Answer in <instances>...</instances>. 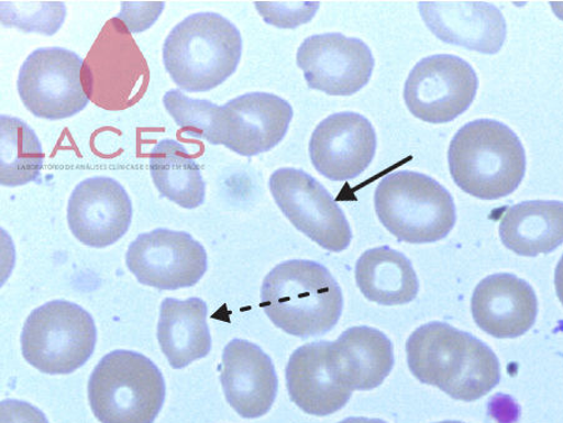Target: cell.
Here are the masks:
<instances>
[{
	"instance_id": "cell-4",
	"label": "cell",
	"mask_w": 563,
	"mask_h": 423,
	"mask_svg": "<svg viewBox=\"0 0 563 423\" xmlns=\"http://www.w3.org/2000/svg\"><path fill=\"white\" fill-rule=\"evenodd\" d=\"M243 54L238 27L218 13H196L180 22L164 42L163 62L174 85L206 93L232 77Z\"/></svg>"
},
{
	"instance_id": "cell-16",
	"label": "cell",
	"mask_w": 563,
	"mask_h": 423,
	"mask_svg": "<svg viewBox=\"0 0 563 423\" xmlns=\"http://www.w3.org/2000/svg\"><path fill=\"white\" fill-rule=\"evenodd\" d=\"M374 126L363 115L344 112L328 116L313 131L309 153L313 168L331 181L360 177L376 153Z\"/></svg>"
},
{
	"instance_id": "cell-32",
	"label": "cell",
	"mask_w": 563,
	"mask_h": 423,
	"mask_svg": "<svg viewBox=\"0 0 563 423\" xmlns=\"http://www.w3.org/2000/svg\"><path fill=\"white\" fill-rule=\"evenodd\" d=\"M437 423H465V422H460V421H442V422H437Z\"/></svg>"
},
{
	"instance_id": "cell-20",
	"label": "cell",
	"mask_w": 563,
	"mask_h": 423,
	"mask_svg": "<svg viewBox=\"0 0 563 423\" xmlns=\"http://www.w3.org/2000/svg\"><path fill=\"white\" fill-rule=\"evenodd\" d=\"M394 364L389 337L373 327L349 329L330 344L329 369L341 386L352 391L378 388L391 374Z\"/></svg>"
},
{
	"instance_id": "cell-11",
	"label": "cell",
	"mask_w": 563,
	"mask_h": 423,
	"mask_svg": "<svg viewBox=\"0 0 563 423\" xmlns=\"http://www.w3.org/2000/svg\"><path fill=\"white\" fill-rule=\"evenodd\" d=\"M478 89L476 71L463 58L438 54L423 58L410 73L404 99L410 113L422 122H454L474 103Z\"/></svg>"
},
{
	"instance_id": "cell-13",
	"label": "cell",
	"mask_w": 563,
	"mask_h": 423,
	"mask_svg": "<svg viewBox=\"0 0 563 423\" xmlns=\"http://www.w3.org/2000/svg\"><path fill=\"white\" fill-rule=\"evenodd\" d=\"M298 67L309 88L335 97H350L371 81L375 59L363 41L340 33L309 36L300 45Z\"/></svg>"
},
{
	"instance_id": "cell-6",
	"label": "cell",
	"mask_w": 563,
	"mask_h": 423,
	"mask_svg": "<svg viewBox=\"0 0 563 423\" xmlns=\"http://www.w3.org/2000/svg\"><path fill=\"white\" fill-rule=\"evenodd\" d=\"M88 398L101 423H154L163 409L165 381L146 356L117 349L91 372Z\"/></svg>"
},
{
	"instance_id": "cell-2",
	"label": "cell",
	"mask_w": 563,
	"mask_h": 423,
	"mask_svg": "<svg viewBox=\"0 0 563 423\" xmlns=\"http://www.w3.org/2000/svg\"><path fill=\"white\" fill-rule=\"evenodd\" d=\"M261 307L284 333L309 338L325 335L336 326L344 297L325 266L289 260L266 275Z\"/></svg>"
},
{
	"instance_id": "cell-3",
	"label": "cell",
	"mask_w": 563,
	"mask_h": 423,
	"mask_svg": "<svg viewBox=\"0 0 563 423\" xmlns=\"http://www.w3.org/2000/svg\"><path fill=\"white\" fill-rule=\"evenodd\" d=\"M449 167L456 186L482 200L509 197L526 172L523 145L509 126L478 119L455 134L449 148Z\"/></svg>"
},
{
	"instance_id": "cell-19",
	"label": "cell",
	"mask_w": 563,
	"mask_h": 423,
	"mask_svg": "<svg viewBox=\"0 0 563 423\" xmlns=\"http://www.w3.org/2000/svg\"><path fill=\"white\" fill-rule=\"evenodd\" d=\"M429 30L444 43L482 54H496L506 41L505 18L497 7L484 2H420Z\"/></svg>"
},
{
	"instance_id": "cell-31",
	"label": "cell",
	"mask_w": 563,
	"mask_h": 423,
	"mask_svg": "<svg viewBox=\"0 0 563 423\" xmlns=\"http://www.w3.org/2000/svg\"><path fill=\"white\" fill-rule=\"evenodd\" d=\"M339 423H386V422L383 420H377V419L349 418Z\"/></svg>"
},
{
	"instance_id": "cell-29",
	"label": "cell",
	"mask_w": 563,
	"mask_h": 423,
	"mask_svg": "<svg viewBox=\"0 0 563 423\" xmlns=\"http://www.w3.org/2000/svg\"><path fill=\"white\" fill-rule=\"evenodd\" d=\"M0 423H49L44 413L33 404L4 400L0 403Z\"/></svg>"
},
{
	"instance_id": "cell-25",
	"label": "cell",
	"mask_w": 563,
	"mask_h": 423,
	"mask_svg": "<svg viewBox=\"0 0 563 423\" xmlns=\"http://www.w3.org/2000/svg\"><path fill=\"white\" fill-rule=\"evenodd\" d=\"M151 175L162 197L184 209L205 204L206 182L196 160L173 140L156 144L151 154Z\"/></svg>"
},
{
	"instance_id": "cell-14",
	"label": "cell",
	"mask_w": 563,
	"mask_h": 423,
	"mask_svg": "<svg viewBox=\"0 0 563 423\" xmlns=\"http://www.w3.org/2000/svg\"><path fill=\"white\" fill-rule=\"evenodd\" d=\"M133 204L122 183L95 177L78 183L68 202L70 232L96 249L115 244L131 227Z\"/></svg>"
},
{
	"instance_id": "cell-17",
	"label": "cell",
	"mask_w": 563,
	"mask_h": 423,
	"mask_svg": "<svg viewBox=\"0 0 563 423\" xmlns=\"http://www.w3.org/2000/svg\"><path fill=\"white\" fill-rule=\"evenodd\" d=\"M223 365L221 385L230 407L244 419L266 415L279 389L272 358L261 347L235 338L224 348Z\"/></svg>"
},
{
	"instance_id": "cell-30",
	"label": "cell",
	"mask_w": 563,
	"mask_h": 423,
	"mask_svg": "<svg viewBox=\"0 0 563 423\" xmlns=\"http://www.w3.org/2000/svg\"><path fill=\"white\" fill-rule=\"evenodd\" d=\"M555 287H556L558 297L563 305V255L561 257V260L558 264V268L555 271Z\"/></svg>"
},
{
	"instance_id": "cell-5",
	"label": "cell",
	"mask_w": 563,
	"mask_h": 423,
	"mask_svg": "<svg viewBox=\"0 0 563 423\" xmlns=\"http://www.w3.org/2000/svg\"><path fill=\"white\" fill-rule=\"evenodd\" d=\"M375 210L382 224L409 244L442 241L456 224L454 199L441 183L417 171H395L378 183Z\"/></svg>"
},
{
	"instance_id": "cell-26",
	"label": "cell",
	"mask_w": 563,
	"mask_h": 423,
	"mask_svg": "<svg viewBox=\"0 0 563 423\" xmlns=\"http://www.w3.org/2000/svg\"><path fill=\"white\" fill-rule=\"evenodd\" d=\"M44 153L38 136L21 119L0 116V183L22 187L40 182Z\"/></svg>"
},
{
	"instance_id": "cell-18",
	"label": "cell",
	"mask_w": 563,
	"mask_h": 423,
	"mask_svg": "<svg viewBox=\"0 0 563 423\" xmlns=\"http://www.w3.org/2000/svg\"><path fill=\"white\" fill-rule=\"evenodd\" d=\"M476 325L496 338L520 337L533 326L539 302L531 285L512 274L479 282L471 300Z\"/></svg>"
},
{
	"instance_id": "cell-21",
	"label": "cell",
	"mask_w": 563,
	"mask_h": 423,
	"mask_svg": "<svg viewBox=\"0 0 563 423\" xmlns=\"http://www.w3.org/2000/svg\"><path fill=\"white\" fill-rule=\"evenodd\" d=\"M328 342L303 345L286 367V386L291 401L312 416H329L343 409L353 391L341 386L328 365Z\"/></svg>"
},
{
	"instance_id": "cell-27",
	"label": "cell",
	"mask_w": 563,
	"mask_h": 423,
	"mask_svg": "<svg viewBox=\"0 0 563 423\" xmlns=\"http://www.w3.org/2000/svg\"><path fill=\"white\" fill-rule=\"evenodd\" d=\"M163 103L184 133L211 145H221V107L206 99H191L179 89L169 90Z\"/></svg>"
},
{
	"instance_id": "cell-23",
	"label": "cell",
	"mask_w": 563,
	"mask_h": 423,
	"mask_svg": "<svg viewBox=\"0 0 563 423\" xmlns=\"http://www.w3.org/2000/svg\"><path fill=\"white\" fill-rule=\"evenodd\" d=\"M500 237L507 249L533 257L563 244V202L525 201L506 210Z\"/></svg>"
},
{
	"instance_id": "cell-1",
	"label": "cell",
	"mask_w": 563,
	"mask_h": 423,
	"mask_svg": "<svg viewBox=\"0 0 563 423\" xmlns=\"http://www.w3.org/2000/svg\"><path fill=\"white\" fill-rule=\"evenodd\" d=\"M406 353L410 370L420 382L437 386L454 400H479L501 380L500 361L493 349L445 323L415 330Z\"/></svg>"
},
{
	"instance_id": "cell-8",
	"label": "cell",
	"mask_w": 563,
	"mask_h": 423,
	"mask_svg": "<svg viewBox=\"0 0 563 423\" xmlns=\"http://www.w3.org/2000/svg\"><path fill=\"white\" fill-rule=\"evenodd\" d=\"M151 70L131 31L118 16L101 30L82 66L89 100L107 110H124L150 87Z\"/></svg>"
},
{
	"instance_id": "cell-15",
	"label": "cell",
	"mask_w": 563,
	"mask_h": 423,
	"mask_svg": "<svg viewBox=\"0 0 563 423\" xmlns=\"http://www.w3.org/2000/svg\"><path fill=\"white\" fill-rule=\"evenodd\" d=\"M288 101L269 93H249L221 107V145L252 158L284 141L292 121Z\"/></svg>"
},
{
	"instance_id": "cell-9",
	"label": "cell",
	"mask_w": 563,
	"mask_h": 423,
	"mask_svg": "<svg viewBox=\"0 0 563 423\" xmlns=\"http://www.w3.org/2000/svg\"><path fill=\"white\" fill-rule=\"evenodd\" d=\"M82 66L85 60L68 49L34 51L22 64L16 81L24 107L47 121L79 114L89 103L82 86Z\"/></svg>"
},
{
	"instance_id": "cell-7",
	"label": "cell",
	"mask_w": 563,
	"mask_h": 423,
	"mask_svg": "<svg viewBox=\"0 0 563 423\" xmlns=\"http://www.w3.org/2000/svg\"><path fill=\"white\" fill-rule=\"evenodd\" d=\"M97 345L88 311L64 300L44 303L27 316L22 352L27 364L48 375H69L85 366Z\"/></svg>"
},
{
	"instance_id": "cell-12",
	"label": "cell",
	"mask_w": 563,
	"mask_h": 423,
	"mask_svg": "<svg viewBox=\"0 0 563 423\" xmlns=\"http://www.w3.org/2000/svg\"><path fill=\"white\" fill-rule=\"evenodd\" d=\"M125 260L137 281L158 290L191 288L208 270L205 246L190 234L169 229L137 236Z\"/></svg>"
},
{
	"instance_id": "cell-28",
	"label": "cell",
	"mask_w": 563,
	"mask_h": 423,
	"mask_svg": "<svg viewBox=\"0 0 563 423\" xmlns=\"http://www.w3.org/2000/svg\"><path fill=\"white\" fill-rule=\"evenodd\" d=\"M23 4L24 14L2 9V24L4 26H16L26 33L38 32L53 35L59 31L64 20H66L67 9L60 2H40L38 11L35 13H33V2Z\"/></svg>"
},
{
	"instance_id": "cell-22",
	"label": "cell",
	"mask_w": 563,
	"mask_h": 423,
	"mask_svg": "<svg viewBox=\"0 0 563 423\" xmlns=\"http://www.w3.org/2000/svg\"><path fill=\"white\" fill-rule=\"evenodd\" d=\"M208 307L199 298L165 299L161 307L158 342L173 369L180 370L209 355Z\"/></svg>"
},
{
	"instance_id": "cell-24",
	"label": "cell",
	"mask_w": 563,
	"mask_h": 423,
	"mask_svg": "<svg viewBox=\"0 0 563 423\" xmlns=\"http://www.w3.org/2000/svg\"><path fill=\"white\" fill-rule=\"evenodd\" d=\"M355 279L367 300L384 307L417 299L420 283L411 261L389 246L365 252L356 263Z\"/></svg>"
},
{
	"instance_id": "cell-10",
	"label": "cell",
	"mask_w": 563,
	"mask_h": 423,
	"mask_svg": "<svg viewBox=\"0 0 563 423\" xmlns=\"http://www.w3.org/2000/svg\"><path fill=\"white\" fill-rule=\"evenodd\" d=\"M273 198L289 222L322 249L341 253L352 243V227L330 192L306 171L276 170L269 180Z\"/></svg>"
}]
</instances>
